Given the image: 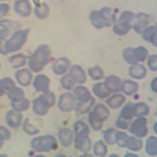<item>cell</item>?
Masks as SVG:
<instances>
[{
	"label": "cell",
	"instance_id": "18",
	"mask_svg": "<svg viewBox=\"0 0 157 157\" xmlns=\"http://www.w3.org/2000/svg\"><path fill=\"white\" fill-rule=\"evenodd\" d=\"M74 132L67 128H62L58 132V139L61 144L64 147H70L74 141Z\"/></svg>",
	"mask_w": 157,
	"mask_h": 157
},
{
	"label": "cell",
	"instance_id": "58",
	"mask_svg": "<svg viewBox=\"0 0 157 157\" xmlns=\"http://www.w3.org/2000/svg\"><path fill=\"white\" fill-rule=\"evenodd\" d=\"M156 28H157V23H156V26H155Z\"/></svg>",
	"mask_w": 157,
	"mask_h": 157
},
{
	"label": "cell",
	"instance_id": "31",
	"mask_svg": "<svg viewBox=\"0 0 157 157\" xmlns=\"http://www.w3.org/2000/svg\"><path fill=\"white\" fill-rule=\"evenodd\" d=\"M150 108L148 105L143 102L134 103V112L136 117H145L148 115Z\"/></svg>",
	"mask_w": 157,
	"mask_h": 157
},
{
	"label": "cell",
	"instance_id": "30",
	"mask_svg": "<svg viewBox=\"0 0 157 157\" xmlns=\"http://www.w3.org/2000/svg\"><path fill=\"white\" fill-rule=\"evenodd\" d=\"M14 81L10 77H4L0 79V97L7 94L12 88L15 87Z\"/></svg>",
	"mask_w": 157,
	"mask_h": 157
},
{
	"label": "cell",
	"instance_id": "48",
	"mask_svg": "<svg viewBox=\"0 0 157 157\" xmlns=\"http://www.w3.org/2000/svg\"><path fill=\"white\" fill-rule=\"evenodd\" d=\"M150 87L153 92L157 93V77L152 80L150 84Z\"/></svg>",
	"mask_w": 157,
	"mask_h": 157
},
{
	"label": "cell",
	"instance_id": "14",
	"mask_svg": "<svg viewBox=\"0 0 157 157\" xmlns=\"http://www.w3.org/2000/svg\"><path fill=\"white\" fill-rule=\"evenodd\" d=\"M14 11L21 17H26L32 12V6L28 0H16L13 4Z\"/></svg>",
	"mask_w": 157,
	"mask_h": 157
},
{
	"label": "cell",
	"instance_id": "4",
	"mask_svg": "<svg viewBox=\"0 0 157 157\" xmlns=\"http://www.w3.org/2000/svg\"><path fill=\"white\" fill-rule=\"evenodd\" d=\"M56 102L55 94L49 91L42 93L39 97L34 100L32 109L34 113L40 116L47 114L49 109L53 107Z\"/></svg>",
	"mask_w": 157,
	"mask_h": 157
},
{
	"label": "cell",
	"instance_id": "35",
	"mask_svg": "<svg viewBox=\"0 0 157 157\" xmlns=\"http://www.w3.org/2000/svg\"><path fill=\"white\" fill-rule=\"evenodd\" d=\"M95 102L94 98L92 99L88 102H77V106L75 108V111L78 114L83 115L88 113L91 109L93 107Z\"/></svg>",
	"mask_w": 157,
	"mask_h": 157
},
{
	"label": "cell",
	"instance_id": "2",
	"mask_svg": "<svg viewBox=\"0 0 157 157\" xmlns=\"http://www.w3.org/2000/svg\"><path fill=\"white\" fill-rule=\"evenodd\" d=\"M90 20L93 26L101 29L112 25L115 21V13L109 7H104L99 10H92Z\"/></svg>",
	"mask_w": 157,
	"mask_h": 157
},
{
	"label": "cell",
	"instance_id": "55",
	"mask_svg": "<svg viewBox=\"0 0 157 157\" xmlns=\"http://www.w3.org/2000/svg\"><path fill=\"white\" fill-rule=\"evenodd\" d=\"M54 157H67V156L66 155H56V156H55Z\"/></svg>",
	"mask_w": 157,
	"mask_h": 157
},
{
	"label": "cell",
	"instance_id": "42",
	"mask_svg": "<svg viewBox=\"0 0 157 157\" xmlns=\"http://www.w3.org/2000/svg\"><path fill=\"white\" fill-rule=\"evenodd\" d=\"M61 85L62 87L65 90H71L74 85L75 84V82L73 81V80L71 78V77L69 76V74H66L65 75H64L61 79Z\"/></svg>",
	"mask_w": 157,
	"mask_h": 157
},
{
	"label": "cell",
	"instance_id": "27",
	"mask_svg": "<svg viewBox=\"0 0 157 157\" xmlns=\"http://www.w3.org/2000/svg\"><path fill=\"white\" fill-rule=\"evenodd\" d=\"M92 91L94 94L99 99H104L108 98L111 94L106 88L104 82H98L93 85Z\"/></svg>",
	"mask_w": 157,
	"mask_h": 157
},
{
	"label": "cell",
	"instance_id": "15",
	"mask_svg": "<svg viewBox=\"0 0 157 157\" xmlns=\"http://www.w3.org/2000/svg\"><path fill=\"white\" fill-rule=\"evenodd\" d=\"M23 120V115L21 112L10 110L6 115V121L7 126L11 128L15 129L20 126Z\"/></svg>",
	"mask_w": 157,
	"mask_h": 157
},
{
	"label": "cell",
	"instance_id": "28",
	"mask_svg": "<svg viewBox=\"0 0 157 157\" xmlns=\"http://www.w3.org/2000/svg\"><path fill=\"white\" fill-rule=\"evenodd\" d=\"M145 151L150 156H157V137L150 136L145 142Z\"/></svg>",
	"mask_w": 157,
	"mask_h": 157
},
{
	"label": "cell",
	"instance_id": "41",
	"mask_svg": "<svg viewBox=\"0 0 157 157\" xmlns=\"http://www.w3.org/2000/svg\"><path fill=\"white\" fill-rule=\"evenodd\" d=\"M22 128L23 131L29 136H35L40 132V130L34 125L31 124L28 118L26 119L23 123Z\"/></svg>",
	"mask_w": 157,
	"mask_h": 157
},
{
	"label": "cell",
	"instance_id": "38",
	"mask_svg": "<svg viewBox=\"0 0 157 157\" xmlns=\"http://www.w3.org/2000/svg\"><path fill=\"white\" fill-rule=\"evenodd\" d=\"M88 74L90 77L93 80H99L102 79L104 76V72L99 66H94L88 70Z\"/></svg>",
	"mask_w": 157,
	"mask_h": 157
},
{
	"label": "cell",
	"instance_id": "32",
	"mask_svg": "<svg viewBox=\"0 0 157 157\" xmlns=\"http://www.w3.org/2000/svg\"><path fill=\"white\" fill-rule=\"evenodd\" d=\"M29 106V100L25 97L17 101L11 102V107H12V109L19 112H21L28 110Z\"/></svg>",
	"mask_w": 157,
	"mask_h": 157
},
{
	"label": "cell",
	"instance_id": "49",
	"mask_svg": "<svg viewBox=\"0 0 157 157\" xmlns=\"http://www.w3.org/2000/svg\"><path fill=\"white\" fill-rule=\"evenodd\" d=\"M124 157H140V156H138L137 155L135 154V153H130V152H127L124 155Z\"/></svg>",
	"mask_w": 157,
	"mask_h": 157
},
{
	"label": "cell",
	"instance_id": "44",
	"mask_svg": "<svg viewBox=\"0 0 157 157\" xmlns=\"http://www.w3.org/2000/svg\"><path fill=\"white\" fill-rule=\"evenodd\" d=\"M0 26L2 27V28L10 31L11 29H14L17 26V23H16L14 21L4 19L0 20Z\"/></svg>",
	"mask_w": 157,
	"mask_h": 157
},
{
	"label": "cell",
	"instance_id": "1",
	"mask_svg": "<svg viewBox=\"0 0 157 157\" xmlns=\"http://www.w3.org/2000/svg\"><path fill=\"white\" fill-rule=\"evenodd\" d=\"M52 51L46 44L39 45L31 55L29 59L28 65L31 71L39 72L48 63L51 57Z\"/></svg>",
	"mask_w": 157,
	"mask_h": 157
},
{
	"label": "cell",
	"instance_id": "37",
	"mask_svg": "<svg viewBox=\"0 0 157 157\" xmlns=\"http://www.w3.org/2000/svg\"><path fill=\"white\" fill-rule=\"evenodd\" d=\"M132 27V26L131 25L118 21L117 23L114 25L113 27V31L117 35L123 36L128 33Z\"/></svg>",
	"mask_w": 157,
	"mask_h": 157
},
{
	"label": "cell",
	"instance_id": "52",
	"mask_svg": "<svg viewBox=\"0 0 157 157\" xmlns=\"http://www.w3.org/2000/svg\"><path fill=\"white\" fill-rule=\"evenodd\" d=\"M36 6H39L41 3H40V0H33Z\"/></svg>",
	"mask_w": 157,
	"mask_h": 157
},
{
	"label": "cell",
	"instance_id": "7",
	"mask_svg": "<svg viewBox=\"0 0 157 157\" xmlns=\"http://www.w3.org/2000/svg\"><path fill=\"white\" fill-rule=\"evenodd\" d=\"M148 53V50L144 47L140 46L136 48L128 47L123 50V58L126 63L132 65L145 61Z\"/></svg>",
	"mask_w": 157,
	"mask_h": 157
},
{
	"label": "cell",
	"instance_id": "20",
	"mask_svg": "<svg viewBox=\"0 0 157 157\" xmlns=\"http://www.w3.org/2000/svg\"><path fill=\"white\" fill-rule=\"evenodd\" d=\"M134 21H136L133 24L132 28L138 33H142L150 23L148 16L144 13H139L137 14Z\"/></svg>",
	"mask_w": 157,
	"mask_h": 157
},
{
	"label": "cell",
	"instance_id": "12",
	"mask_svg": "<svg viewBox=\"0 0 157 157\" xmlns=\"http://www.w3.org/2000/svg\"><path fill=\"white\" fill-rule=\"evenodd\" d=\"M71 61L65 57L58 58L53 64L52 69L53 73L56 75H60L65 74L71 67Z\"/></svg>",
	"mask_w": 157,
	"mask_h": 157
},
{
	"label": "cell",
	"instance_id": "43",
	"mask_svg": "<svg viewBox=\"0 0 157 157\" xmlns=\"http://www.w3.org/2000/svg\"><path fill=\"white\" fill-rule=\"evenodd\" d=\"M128 137V135L126 132L117 131L116 134V144L118 146L124 148V145Z\"/></svg>",
	"mask_w": 157,
	"mask_h": 157
},
{
	"label": "cell",
	"instance_id": "47",
	"mask_svg": "<svg viewBox=\"0 0 157 157\" xmlns=\"http://www.w3.org/2000/svg\"><path fill=\"white\" fill-rule=\"evenodd\" d=\"M9 6L7 4H0V18L6 15L9 12Z\"/></svg>",
	"mask_w": 157,
	"mask_h": 157
},
{
	"label": "cell",
	"instance_id": "3",
	"mask_svg": "<svg viewBox=\"0 0 157 157\" xmlns=\"http://www.w3.org/2000/svg\"><path fill=\"white\" fill-rule=\"evenodd\" d=\"M109 116L110 112L107 107L102 104H98L89 113L88 120L91 128L94 131H98L102 128L104 122Z\"/></svg>",
	"mask_w": 157,
	"mask_h": 157
},
{
	"label": "cell",
	"instance_id": "23",
	"mask_svg": "<svg viewBox=\"0 0 157 157\" xmlns=\"http://www.w3.org/2000/svg\"><path fill=\"white\" fill-rule=\"evenodd\" d=\"M129 75L134 79H142L147 75V69L142 64H132L129 69Z\"/></svg>",
	"mask_w": 157,
	"mask_h": 157
},
{
	"label": "cell",
	"instance_id": "6",
	"mask_svg": "<svg viewBox=\"0 0 157 157\" xmlns=\"http://www.w3.org/2000/svg\"><path fill=\"white\" fill-rule=\"evenodd\" d=\"M32 148L37 152H48L58 148L57 140L52 135H44L33 138L31 141Z\"/></svg>",
	"mask_w": 157,
	"mask_h": 157
},
{
	"label": "cell",
	"instance_id": "53",
	"mask_svg": "<svg viewBox=\"0 0 157 157\" xmlns=\"http://www.w3.org/2000/svg\"><path fill=\"white\" fill-rule=\"evenodd\" d=\"M108 157H120L117 154H115V153H113V154H111Z\"/></svg>",
	"mask_w": 157,
	"mask_h": 157
},
{
	"label": "cell",
	"instance_id": "21",
	"mask_svg": "<svg viewBox=\"0 0 157 157\" xmlns=\"http://www.w3.org/2000/svg\"><path fill=\"white\" fill-rule=\"evenodd\" d=\"M75 97L80 102H86L93 99L89 90L84 86H77L74 90Z\"/></svg>",
	"mask_w": 157,
	"mask_h": 157
},
{
	"label": "cell",
	"instance_id": "22",
	"mask_svg": "<svg viewBox=\"0 0 157 157\" xmlns=\"http://www.w3.org/2000/svg\"><path fill=\"white\" fill-rule=\"evenodd\" d=\"M142 38L157 47V28L156 26L147 27L142 32Z\"/></svg>",
	"mask_w": 157,
	"mask_h": 157
},
{
	"label": "cell",
	"instance_id": "29",
	"mask_svg": "<svg viewBox=\"0 0 157 157\" xmlns=\"http://www.w3.org/2000/svg\"><path fill=\"white\" fill-rule=\"evenodd\" d=\"M74 132L75 136H89L90 128L85 122L79 120L74 124Z\"/></svg>",
	"mask_w": 157,
	"mask_h": 157
},
{
	"label": "cell",
	"instance_id": "56",
	"mask_svg": "<svg viewBox=\"0 0 157 157\" xmlns=\"http://www.w3.org/2000/svg\"><path fill=\"white\" fill-rule=\"evenodd\" d=\"M0 157H9V156L5 154H1Z\"/></svg>",
	"mask_w": 157,
	"mask_h": 157
},
{
	"label": "cell",
	"instance_id": "10",
	"mask_svg": "<svg viewBox=\"0 0 157 157\" xmlns=\"http://www.w3.org/2000/svg\"><path fill=\"white\" fill-rule=\"evenodd\" d=\"M75 96L70 93H64L59 96L58 107L63 112H71L75 110L77 104Z\"/></svg>",
	"mask_w": 157,
	"mask_h": 157
},
{
	"label": "cell",
	"instance_id": "13",
	"mask_svg": "<svg viewBox=\"0 0 157 157\" xmlns=\"http://www.w3.org/2000/svg\"><path fill=\"white\" fill-rule=\"evenodd\" d=\"M69 75L75 83L83 84L86 82L87 77L83 69L78 65H73L69 69Z\"/></svg>",
	"mask_w": 157,
	"mask_h": 157
},
{
	"label": "cell",
	"instance_id": "9",
	"mask_svg": "<svg viewBox=\"0 0 157 157\" xmlns=\"http://www.w3.org/2000/svg\"><path fill=\"white\" fill-rule=\"evenodd\" d=\"M147 123L148 121L145 117H137L131 123L129 128V132L137 137H145L148 132Z\"/></svg>",
	"mask_w": 157,
	"mask_h": 157
},
{
	"label": "cell",
	"instance_id": "45",
	"mask_svg": "<svg viewBox=\"0 0 157 157\" xmlns=\"http://www.w3.org/2000/svg\"><path fill=\"white\" fill-rule=\"evenodd\" d=\"M11 132L8 128L4 126H0V140L5 141L10 139Z\"/></svg>",
	"mask_w": 157,
	"mask_h": 157
},
{
	"label": "cell",
	"instance_id": "60",
	"mask_svg": "<svg viewBox=\"0 0 157 157\" xmlns=\"http://www.w3.org/2000/svg\"><path fill=\"white\" fill-rule=\"evenodd\" d=\"M0 68H1V63H0Z\"/></svg>",
	"mask_w": 157,
	"mask_h": 157
},
{
	"label": "cell",
	"instance_id": "46",
	"mask_svg": "<svg viewBox=\"0 0 157 157\" xmlns=\"http://www.w3.org/2000/svg\"><path fill=\"white\" fill-rule=\"evenodd\" d=\"M147 66L151 71H157V55H153L149 57Z\"/></svg>",
	"mask_w": 157,
	"mask_h": 157
},
{
	"label": "cell",
	"instance_id": "54",
	"mask_svg": "<svg viewBox=\"0 0 157 157\" xmlns=\"http://www.w3.org/2000/svg\"><path fill=\"white\" fill-rule=\"evenodd\" d=\"M31 157H46L44 155H34V156H32Z\"/></svg>",
	"mask_w": 157,
	"mask_h": 157
},
{
	"label": "cell",
	"instance_id": "40",
	"mask_svg": "<svg viewBox=\"0 0 157 157\" xmlns=\"http://www.w3.org/2000/svg\"><path fill=\"white\" fill-rule=\"evenodd\" d=\"M117 130L115 128H110L104 132V139L107 144L113 145L116 144V134Z\"/></svg>",
	"mask_w": 157,
	"mask_h": 157
},
{
	"label": "cell",
	"instance_id": "17",
	"mask_svg": "<svg viewBox=\"0 0 157 157\" xmlns=\"http://www.w3.org/2000/svg\"><path fill=\"white\" fill-rule=\"evenodd\" d=\"M75 147L83 153H88L91 148V140L90 136H81L74 137Z\"/></svg>",
	"mask_w": 157,
	"mask_h": 157
},
{
	"label": "cell",
	"instance_id": "36",
	"mask_svg": "<svg viewBox=\"0 0 157 157\" xmlns=\"http://www.w3.org/2000/svg\"><path fill=\"white\" fill-rule=\"evenodd\" d=\"M7 95L11 102H14L24 98L25 93L21 88L15 86L7 93Z\"/></svg>",
	"mask_w": 157,
	"mask_h": 157
},
{
	"label": "cell",
	"instance_id": "33",
	"mask_svg": "<svg viewBox=\"0 0 157 157\" xmlns=\"http://www.w3.org/2000/svg\"><path fill=\"white\" fill-rule=\"evenodd\" d=\"M12 67L18 69L23 66L26 62V56L21 53L15 54L12 55L9 59Z\"/></svg>",
	"mask_w": 157,
	"mask_h": 157
},
{
	"label": "cell",
	"instance_id": "25",
	"mask_svg": "<svg viewBox=\"0 0 157 157\" xmlns=\"http://www.w3.org/2000/svg\"><path fill=\"white\" fill-rule=\"evenodd\" d=\"M142 147V140L140 139V138L136 136H128L124 145V148H127L133 151H140Z\"/></svg>",
	"mask_w": 157,
	"mask_h": 157
},
{
	"label": "cell",
	"instance_id": "50",
	"mask_svg": "<svg viewBox=\"0 0 157 157\" xmlns=\"http://www.w3.org/2000/svg\"><path fill=\"white\" fill-rule=\"evenodd\" d=\"M78 157H94V156L92 155L89 154V153H84L83 155H82L81 156H79Z\"/></svg>",
	"mask_w": 157,
	"mask_h": 157
},
{
	"label": "cell",
	"instance_id": "11",
	"mask_svg": "<svg viewBox=\"0 0 157 157\" xmlns=\"http://www.w3.org/2000/svg\"><path fill=\"white\" fill-rule=\"evenodd\" d=\"M50 80L44 74H38L33 81V86L37 92L45 93L49 91Z\"/></svg>",
	"mask_w": 157,
	"mask_h": 157
},
{
	"label": "cell",
	"instance_id": "26",
	"mask_svg": "<svg viewBox=\"0 0 157 157\" xmlns=\"http://www.w3.org/2000/svg\"><path fill=\"white\" fill-rule=\"evenodd\" d=\"M139 90V85L137 82L131 80H126L122 82L121 91L128 96H132L135 94Z\"/></svg>",
	"mask_w": 157,
	"mask_h": 157
},
{
	"label": "cell",
	"instance_id": "57",
	"mask_svg": "<svg viewBox=\"0 0 157 157\" xmlns=\"http://www.w3.org/2000/svg\"><path fill=\"white\" fill-rule=\"evenodd\" d=\"M3 144H4V142L0 140V148H1L2 147V146L3 145Z\"/></svg>",
	"mask_w": 157,
	"mask_h": 157
},
{
	"label": "cell",
	"instance_id": "8",
	"mask_svg": "<svg viewBox=\"0 0 157 157\" xmlns=\"http://www.w3.org/2000/svg\"><path fill=\"white\" fill-rule=\"evenodd\" d=\"M134 117V103L128 102L121 110L116 120V126L122 129H129Z\"/></svg>",
	"mask_w": 157,
	"mask_h": 157
},
{
	"label": "cell",
	"instance_id": "39",
	"mask_svg": "<svg viewBox=\"0 0 157 157\" xmlns=\"http://www.w3.org/2000/svg\"><path fill=\"white\" fill-rule=\"evenodd\" d=\"M34 11L35 15L37 18L44 20L46 18L48 15L49 7L47 4L42 2L39 6H36Z\"/></svg>",
	"mask_w": 157,
	"mask_h": 157
},
{
	"label": "cell",
	"instance_id": "24",
	"mask_svg": "<svg viewBox=\"0 0 157 157\" xmlns=\"http://www.w3.org/2000/svg\"><path fill=\"white\" fill-rule=\"evenodd\" d=\"M126 101L125 96L120 93H115L106 100L107 105L111 109H116L121 107Z\"/></svg>",
	"mask_w": 157,
	"mask_h": 157
},
{
	"label": "cell",
	"instance_id": "59",
	"mask_svg": "<svg viewBox=\"0 0 157 157\" xmlns=\"http://www.w3.org/2000/svg\"><path fill=\"white\" fill-rule=\"evenodd\" d=\"M0 1H6V0H0Z\"/></svg>",
	"mask_w": 157,
	"mask_h": 157
},
{
	"label": "cell",
	"instance_id": "16",
	"mask_svg": "<svg viewBox=\"0 0 157 157\" xmlns=\"http://www.w3.org/2000/svg\"><path fill=\"white\" fill-rule=\"evenodd\" d=\"M122 82L118 76L110 75L105 78L104 83L110 93H116L121 91Z\"/></svg>",
	"mask_w": 157,
	"mask_h": 157
},
{
	"label": "cell",
	"instance_id": "51",
	"mask_svg": "<svg viewBox=\"0 0 157 157\" xmlns=\"http://www.w3.org/2000/svg\"><path fill=\"white\" fill-rule=\"evenodd\" d=\"M153 129L154 132L157 134V121H156V122H155V123L153 124Z\"/></svg>",
	"mask_w": 157,
	"mask_h": 157
},
{
	"label": "cell",
	"instance_id": "34",
	"mask_svg": "<svg viewBox=\"0 0 157 157\" xmlns=\"http://www.w3.org/2000/svg\"><path fill=\"white\" fill-rule=\"evenodd\" d=\"M93 153L98 157H105L108 152L106 144L102 140L96 142L93 145Z\"/></svg>",
	"mask_w": 157,
	"mask_h": 157
},
{
	"label": "cell",
	"instance_id": "19",
	"mask_svg": "<svg viewBox=\"0 0 157 157\" xmlns=\"http://www.w3.org/2000/svg\"><path fill=\"white\" fill-rule=\"evenodd\" d=\"M15 78L19 85L26 87L31 84L33 74L30 70L28 69H21L16 72Z\"/></svg>",
	"mask_w": 157,
	"mask_h": 157
},
{
	"label": "cell",
	"instance_id": "5",
	"mask_svg": "<svg viewBox=\"0 0 157 157\" xmlns=\"http://www.w3.org/2000/svg\"><path fill=\"white\" fill-rule=\"evenodd\" d=\"M29 30L28 29H19L4 43V55L15 52L20 50L26 43Z\"/></svg>",
	"mask_w": 157,
	"mask_h": 157
}]
</instances>
